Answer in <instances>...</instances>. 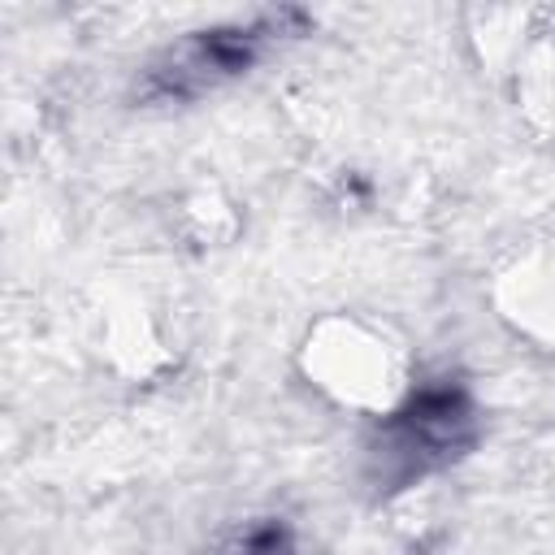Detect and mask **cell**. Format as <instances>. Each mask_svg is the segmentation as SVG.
<instances>
[{"label":"cell","instance_id":"1","mask_svg":"<svg viewBox=\"0 0 555 555\" xmlns=\"http://www.w3.org/2000/svg\"><path fill=\"white\" fill-rule=\"evenodd\" d=\"M481 442V412L460 377L412 386L364 438V481L373 499L412 490L416 481L460 464Z\"/></svg>","mask_w":555,"mask_h":555},{"label":"cell","instance_id":"2","mask_svg":"<svg viewBox=\"0 0 555 555\" xmlns=\"http://www.w3.org/2000/svg\"><path fill=\"white\" fill-rule=\"evenodd\" d=\"M312 26V17L304 9H269L256 13L247 22H221V26H204L191 30L186 39H178L173 48H165L139 82V100H195L238 74H247L269 43L278 39H295Z\"/></svg>","mask_w":555,"mask_h":555},{"label":"cell","instance_id":"3","mask_svg":"<svg viewBox=\"0 0 555 555\" xmlns=\"http://www.w3.org/2000/svg\"><path fill=\"white\" fill-rule=\"evenodd\" d=\"M221 555H299V542L286 520L269 516V520H256L251 529H243L234 538V546H225Z\"/></svg>","mask_w":555,"mask_h":555}]
</instances>
